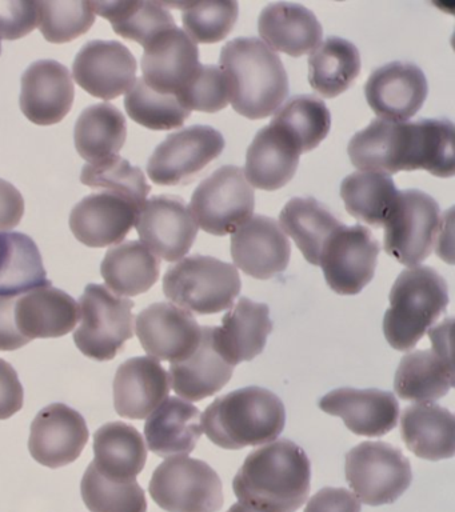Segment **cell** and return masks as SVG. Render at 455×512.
I'll return each mask as SVG.
<instances>
[{
  "mask_svg": "<svg viewBox=\"0 0 455 512\" xmlns=\"http://www.w3.org/2000/svg\"><path fill=\"white\" fill-rule=\"evenodd\" d=\"M189 111L218 112L230 103L225 72L214 64H201L197 74L177 95Z\"/></svg>",
  "mask_w": 455,
  "mask_h": 512,
  "instance_id": "obj_48",
  "label": "cell"
},
{
  "mask_svg": "<svg viewBox=\"0 0 455 512\" xmlns=\"http://www.w3.org/2000/svg\"><path fill=\"white\" fill-rule=\"evenodd\" d=\"M95 15L109 20L115 34L143 48L159 34L177 27L174 16L159 2H91Z\"/></svg>",
  "mask_w": 455,
  "mask_h": 512,
  "instance_id": "obj_41",
  "label": "cell"
},
{
  "mask_svg": "<svg viewBox=\"0 0 455 512\" xmlns=\"http://www.w3.org/2000/svg\"><path fill=\"white\" fill-rule=\"evenodd\" d=\"M219 64L226 75L231 106L245 118H267L289 96V76L281 56L259 38L230 40L222 47Z\"/></svg>",
  "mask_w": 455,
  "mask_h": 512,
  "instance_id": "obj_2",
  "label": "cell"
},
{
  "mask_svg": "<svg viewBox=\"0 0 455 512\" xmlns=\"http://www.w3.org/2000/svg\"><path fill=\"white\" fill-rule=\"evenodd\" d=\"M346 479L367 506L397 502L413 480L409 459L386 442H362L346 455Z\"/></svg>",
  "mask_w": 455,
  "mask_h": 512,
  "instance_id": "obj_9",
  "label": "cell"
},
{
  "mask_svg": "<svg viewBox=\"0 0 455 512\" xmlns=\"http://www.w3.org/2000/svg\"><path fill=\"white\" fill-rule=\"evenodd\" d=\"M89 435L86 420L77 410L63 403L49 404L31 424L30 454L45 467L69 466L85 450Z\"/></svg>",
  "mask_w": 455,
  "mask_h": 512,
  "instance_id": "obj_16",
  "label": "cell"
},
{
  "mask_svg": "<svg viewBox=\"0 0 455 512\" xmlns=\"http://www.w3.org/2000/svg\"><path fill=\"white\" fill-rule=\"evenodd\" d=\"M199 48L182 28H170L145 47L143 80L161 94L177 96L197 74Z\"/></svg>",
  "mask_w": 455,
  "mask_h": 512,
  "instance_id": "obj_19",
  "label": "cell"
},
{
  "mask_svg": "<svg viewBox=\"0 0 455 512\" xmlns=\"http://www.w3.org/2000/svg\"><path fill=\"white\" fill-rule=\"evenodd\" d=\"M230 251L235 267L251 278L267 280L289 266L291 244L277 220L255 215L231 234Z\"/></svg>",
  "mask_w": 455,
  "mask_h": 512,
  "instance_id": "obj_17",
  "label": "cell"
},
{
  "mask_svg": "<svg viewBox=\"0 0 455 512\" xmlns=\"http://www.w3.org/2000/svg\"><path fill=\"white\" fill-rule=\"evenodd\" d=\"M151 498L167 512H218L223 484L210 464L189 456H173L155 468Z\"/></svg>",
  "mask_w": 455,
  "mask_h": 512,
  "instance_id": "obj_7",
  "label": "cell"
},
{
  "mask_svg": "<svg viewBox=\"0 0 455 512\" xmlns=\"http://www.w3.org/2000/svg\"><path fill=\"white\" fill-rule=\"evenodd\" d=\"M106 287L115 295L145 294L161 274V259L138 240L119 243L106 252L101 264Z\"/></svg>",
  "mask_w": 455,
  "mask_h": 512,
  "instance_id": "obj_34",
  "label": "cell"
},
{
  "mask_svg": "<svg viewBox=\"0 0 455 512\" xmlns=\"http://www.w3.org/2000/svg\"><path fill=\"white\" fill-rule=\"evenodd\" d=\"M379 242L362 224L338 228L319 256L326 283L339 295H358L373 280Z\"/></svg>",
  "mask_w": 455,
  "mask_h": 512,
  "instance_id": "obj_12",
  "label": "cell"
},
{
  "mask_svg": "<svg viewBox=\"0 0 455 512\" xmlns=\"http://www.w3.org/2000/svg\"><path fill=\"white\" fill-rule=\"evenodd\" d=\"M201 415L187 400L167 398L146 420L147 447L162 458L190 455L203 434Z\"/></svg>",
  "mask_w": 455,
  "mask_h": 512,
  "instance_id": "obj_28",
  "label": "cell"
},
{
  "mask_svg": "<svg viewBox=\"0 0 455 512\" xmlns=\"http://www.w3.org/2000/svg\"><path fill=\"white\" fill-rule=\"evenodd\" d=\"M81 182L85 186L103 190L129 200L141 211L151 191L146 176L129 160L115 155L97 163H87L82 168Z\"/></svg>",
  "mask_w": 455,
  "mask_h": 512,
  "instance_id": "obj_43",
  "label": "cell"
},
{
  "mask_svg": "<svg viewBox=\"0 0 455 512\" xmlns=\"http://www.w3.org/2000/svg\"><path fill=\"white\" fill-rule=\"evenodd\" d=\"M38 27V2L0 0V38H25Z\"/></svg>",
  "mask_w": 455,
  "mask_h": 512,
  "instance_id": "obj_49",
  "label": "cell"
},
{
  "mask_svg": "<svg viewBox=\"0 0 455 512\" xmlns=\"http://www.w3.org/2000/svg\"><path fill=\"white\" fill-rule=\"evenodd\" d=\"M23 402L25 390L17 371L5 359H0V420L10 419L21 411Z\"/></svg>",
  "mask_w": 455,
  "mask_h": 512,
  "instance_id": "obj_50",
  "label": "cell"
},
{
  "mask_svg": "<svg viewBox=\"0 0 455 512\" xmlns=\"http://www.w3.org/2000/svg\"><path fill=\"white\" fill-rule=\"evenodd\" d=\"M139 210L129 200L110 192H98L75 204L70 228L79 242L105 248L123 242L135 226Z\"/></svg>",
  "mask_w": 455,
  "mask_h": 512,
  "instance_id": "obj_22",
  "label": "cell"
},
{
  "mask_svg": "<svg viewBox=\"0 0 455 512\" xmlns=\"http://www.w3.org/2000/svg\"><path fill=\"white\" fill-rule=\"evenodd\" d=\"M201 328L202 338L197 350L189 358L170 366L171 387L187 402H201L217 394L233 378L234 367L215 350L211 327Z\"/></svg>",
  "mask_w": 455,
  "mask_h": 512,
  "instance_id": "obj_29",
  "label": "cell"
},
{
  "mask_svg": "<svg viewBox=\"0 0 455 512\" xmlns=\"http://www.w3.org/2000/svg\"><path fill=\"white\" fill-rule=\"evenodd\" d=\"M270 123L285 132L299 152L305 154L317 148L329 135L331 114L318 96L295 95L274 112Z\"/></svg>",
  "mask_w": 455,
  "mask_h": 512,
  "instance_id": "obj_42",
  "label": "cell"
},
{
  "mask_svg": "<svg viewBox=\"0 0 455 512\" xmlns=\"http://www.w3.org/2000/svg\"><path fill=\"white\" fill-rule=\"evenodd\" d=\"M25 215V199L18 188L0 179V231L17 227Z\"/></svg>",
  "mask_w": 455,
  "mask_h": 512,
  "instance_id": "obj_53",
  "label": "cell"
},
{
  "mask_svg": "<svg viewBox=\"0 0 455 512\" xmlns=\"http://www.w3.org/2000/svg\"><path fill=\"white\" fill-rule=\"evenodd\" d=\"M227 512H267V511L259 510V508L249 506V504L235 503L234 506H231L229 508V511H227Z\"/></svg>",
  "mask_w": 455,
  "mask_h": 512,
  "instance_id": "obj_55",
  "label": "cell"
},
{
  "mask_svg": "<svg viewBox=\"0 0 455 512\" xmlns=\"http://www.w3.org/2000/svg\"><path fill=\"white\" fill-rule=\"evenodd\" d=\"M429 94L425 72L414 63L391 62L371 72L365 95L379 119L407 122L413 118Z\"/></svg>",
  "mask_w": 455,
  "mask_h": 512,
  "instance_id": "obj_18",
  "label": "cell"
},
{
  "mask_svg": "<svg viewBox=\"0 0 455 512\" xmlns=\"http://www.w3.org/2000/svg\"><path fill=\"white\" fill-rule=\"evenodd\" d=\"M383 334L394 350L410 351L449 306L445 278L429 266L406 268L391 287Z\"/></svg>",
  "mask_w": 455,
  "mask_h": 512,
  "instance_id": "obj_4",
  "label": "cell"
},
{
  "mask_svg": "<svg viewBox=\"0 0 455 512\" xmlns=\"http://www.w3.org/2000/svg\"><path fill=\"white\" fill-rule=\"evenodd\" d=\"M454 124L449 119L409 122L406 171L423 170L439 178L454 176Z\"/></svg>",
  "mask_w": 455,
  "mask_h": 512,
  "instance_id": "obj_39",
  "label": "cell"
},
{
  "mask_svg": "<svg viewBox=\"0 0 455 512\" xmlns=\"http://www.w3.org/2000/svg\"><path fill=\"white\" fill-rule=\"evenodd\" d=\"M301 155L293 140L270 123L257 132L247 148L243 172L251 187L279 190L294 178Z\"/></svg>",
  "mask_w": 455,
  "mask_h": 512,
  "instance_id": "obj_27",
  "label": "cell"
},
{
  "mask_svg": "<svg viewBox=\"0 0 455 512\" xmlns=\"http://www.w3.org/2000/svg\"><path fill=\"white\" fill-rule=\"evenodd\" d=\"M347 154L361 171L389 176L405 171L407 122L374 119L351 138Z\"/></svg>",
  "mask_w": 455,
  "mask_h": 512,
  "instance_id": "obj_31",
  "label": "cell"
},
{
  "mask_svg": "<svg viewBox=\"0 0 455 512\" xmlns=\"http://www.w3.org/2000/svg\"><path fill=\"white\" fill-rule=\"evenodd\" d=\"M94 466L106 478L135 480L145 468L147 447L141 432L131 424L111 422L94 435Z\"/></svg>",
  "mask_w": 455,
  "mask_h": 512,
  "instance_id": "obj_33",
  "label": "cell"
},
{
  "mask_svg": "<svg viewBox=\"0 0 455 512\" xmlns=\"http://www.w3.org/2000/svg\"><path fill=\"white\" fill-rule=\"evenodd\" d=\"M127 138L126 118L110 103L93 104L79 115L74 128L78 154L89 163L118 155Z\"/></svg>",
  "mask_w": 455,
  "mask_h": 512,
  "instance_id": "obj_38",
  "label": "cell"
},
{
  "mask_svg": "<svg viewBox=\"0 0 455 512\" xmlns=\"http://www.w3.org/2000/svg\"><path fill=\"white\" fill-rule=\"evenodd\" d=\"M223 135L211 126H190L167 136L150 156L147 175L158 186L190 182L225 150Z\"/></svg>",
  "mask_w": 455,
  "mask_h": 512,
  "instance_id": "obj_11",
  "label": "cell"
},
{
  "mask_svg": "<svg viewBox=\"0 0 455 512\" xmlns=\"http://www.w3.org/2000/svg\"><path fill=\"white\" fill-rule=\"evenodd\" d=\"M143 350L157 360L178 363L197 350L202 328L194 316L173 303L151 304L135 319Z\"/></svg>",
  "mask_w": 455,
  "mask_h": 512,
  "instance_id": "obj_15",
  "label": "cell"
},
{
  "mask_svg": "<svg viewBox=\"0 0 455 512\" xmlns=\"http://www.w3.org/2000/svg\"><path fill=\"white\" fill-rule=\"evenodd\" d=\"M190 210L198 228L207 234H233L254 214V188L247 182L243 168L227 164L198 184L191 196Z\"/></svg>",
  "mask_w": 455,
  "mask_h": 512,
  "instance_id": "obj_10",
  "label": "cell"
},
{
  "mask_svg": "<svg viewBox=\"0 0 455 512\" xmlns=\"http://www.w3.org/2000/svg\"><path fill=\"white\" fill-rule=\"evenodd\" d=\"M183 31L195 43L221 42L233 30L239 15L237 0L185 4L182 10Z\"/></svg>",
  "mask_w": 455,
  "mask_h": 512,
  "instance_id": "obj_47",
  "label": "cell"
},
{
  "mask_svg": "<svg viewBox=\"0 0 455 512\" xmlns=\"http://www.w3.org/2000/svg\"><path fill=\"white\" fill-rule=\"evenodd\" d=\"M0 54H2V46H0Z\"/></svg>",
  "mask_w": 455,
  "mask_h": 512,
  "instance_id": "obj_56",
  "label": "cell"
},
{
  "mask_svg": "<svg viewBox=\"0 0 455 512\" xmlns=\"http://www.w3.org/2000/svg\"><path fill=\"white\" fill-rule=\"evenodd\" d=\"M319 408L326 414L341 418L355 435L369 438L394 430L399 419L397 398L391 392L378 388H337L319 400Z\"/></svg>",
  "mask_w": 455,
  "mask_h": 512,
  "instance_id": "obj_21",
  "label": "cell"
},
{
  "mask_svg": "<svg viewBox=\"0 0 455 512\" xmlns=\"http://www.w3.org/2000/svg\"><path fill=\"white\" fill-rule=\"evenodd\" d=\"M454 375L450 351L431 348L403 356L395 372V394L403 400L434 403L453 388Z\"/></svg>",
  "mask_w": 455,
  "mask_h": 512,
  "instance_id": "obj_30",
  "label": "cell"
},
{
  "mask_svg": "<svg viewBox=\"0 0 455 512\" xmlns=\"http://www.w3.org/2000/svg\"><path fill=\"white\" fill-rule=\"evenodd\" d=\"M441 208L421 190L399 191L383 228L385 251L407 267L419 266L434 251Z\"/></svg>",
  "mask_w": 455,
  "mask_h": 512,
  "instance_id": "obj_8",
  "label": "cell"
},
{
  "mask_svg": "<svg viewBox=\"0 0 455 512\" xmlns=\"http://www.w3.org/2000/svg\"><path fill=\"white\" fill-rule=\"evenodd\" d=\"M233 488L239 502L259 510L295 512L309 499L310 460L291 440H274L247 455Z\"/></svg>",
  "mask_w": 455,
  "mask_h": 512,
  "instance_id": "obj_1",
  "label": "cell"
},
{
  "mask_svg": "<svg viewBox=\"0 0 455 512\" xmlns=\"http://www.w3.org/2000/svg\"><path fill=\"white\" fill-rule=\"evenodd\" d=\"M115 411L123 418L142 420L170 394V376L159 360L137 356L121 364L114 378Z\"/></svg>",
  "mask_w": 455,
  "mask_h": 512,
  "instance_id": "obj_23",
  "label": "cell"
},
{
  "mask_svg": "<svg viewBox=\"0 0 455 512\" xmlns=\"http://www.w3.org/2000/svg\"><path fill=\"white\" fill-rule=\"evenodd\" d=\"M201 423L207 438L225 450L263 446L282 434L285 404L267 388H239L215 399L201 415Z\"/></svg>",
  "mask_w": 455,
  "mask_h": 512,
  "instance_id": "obj_3",
  "label": "cell"
},
{
  "mask_svg": "<svg viewBox=\"0 0 455 512\" xmlns=\"http://www.w3.org/2000/svg\"><path fill=\"white\" fill-rule=\"evenodd\" d=\"M127 115L135 123L154 131H169L182 127L191 111L183 107L177 96L161 94L138 79L127 91L125 98Z\"/></svg>",
  "mask_w": 455,
  "mask_h": 512,
  "instance_id": "obj_44",
  "label": "cell"
},
{
  "mask_svg": "<svg viewBox=\"0 0 455 512\" xmlns=\"http://www.w3.org/2000/svg\"><path fill=\"white\" fill-rule=\"evenodd\" d=\"M135 228L141 243L166 262H177L189 254L198 235L190 207L173 195L147 199L135 220Z\"/></svg>",
  "mask_w": 455,
  "mask_h": 512,
  "instance_id": "obj_13",
  "label": "cell"
},
{
  "mask_svg": "<svg viewBox=\"0 0 455 512\" xmlns=\"http://www.w3.org/2000/svg\"><path fill=\"white\" fill-rule=\"evenodd\" d=\"M261 40L275 52L290 56L309 54L322 42L323 27L314 12L303 4H267L258 18Z\"/></svg>",
  "mask_w": 455,
  "mask_h": 512,
  "instance_id": "obj_26",
  "label": "cell"
},
{
  "mask_svg": "<svg viewBox=\"0 0 455 512\" xmlns=\"http://www.w3.org/2000/svg\"><path fill=\"white\" fill-rule=\"evenodd\" d=\"M401 435L418 458L438 462L454 456V415L435 403H417L402 412Z\"/></svg>",
  "mask_w": 455,
  "mask_h": 512,
  "instance_id": "obj_32",
  "label": "cell"
},
{
  "mask_svg": "<svg viewBox=\"0 0 455 512\" xmlns=\"http://www.w3.org/2000/svg\"><path fill=\"white\" fill-rule=\"evenodd\" d=\"M398 192L391 176L373 171L353 172L341 184V198L347 212L375 228L385 224Z\"/></svg>",
  "mask_w": 455,
  "mask_h": 512,
  "instance_id": "obj_40",
  "label": "cell"
},
{
  "mask_svg": "<svg viewBox=\"0 0 455 512\" xmlns=\"http://www.w3.org/2000/svg\"><path fill=\"white\" fill-rule=\"evenodd\" d=\"M21 110L31 123L53 126L73 107L75 88L69 68L55 60H38L22 75Z\"/></svg>",
  "mask_w": 455,
  "mask_h": 512,
  "instance_id": "obj_20",
  "label": "cell"
},
{
  "mask_svg": "<svg viewBox=\"0 0 455 512\" xmlns=\"http://www.w3.org/2000/svg\"><path fill=\"white\" fill-rule=\"evenodd\" d=\"M361 502L346 488L325 487L307 502L305 512H361Z\"/></svg>",
  "mask_w": 455,
  "mask_h": 512,
  "instance_id": "obj_51",
  "label": "cell"
},
{
  "mask_svg": "<svg viewBox=\"0 0 455 512\" xmlns=\"http://www.w3.org/2000/svg\"><path fill=\"white\" fill-rule=\"evenodd\" d=\"M279 226L293 238L307 262L319 266L323 246L343 223L317 199L293 198L282 208Z\"/></svg>",
  "mask_w": 455,
  "mask_h": 512,
  "instance_id": "obj_37",
  "label": "cell"
},
{
  "mask_svg": "<svg viewBox=\"0 0 455 512\" xmlns=\"http://www.w3.org/2000/svg\"><path fill=\"white\" fill-rule=\"evenodd\" d=\"M81 322V308L73 296L43 286L23 294L15 303V323L29 340L61 338Z\"/></svg>",
  "mask_w": 455,
  "mask_h": 512,
  "instance_id": "obj_25",
  "label": "cell"
},
{
  "mask_svg": "<svg viewBox=\"0 0 455 512\" xmlns=\"http://www.w3.org/2000/svg\"><path fill=\"white\" fill-rule=\"evenodd\" d=\"M37 243L22 232H0V296L51 286Z\"/></svg>",
  "mask_w": 455,
  "mask_h": 512,
  "instance_id": "obj_35",
  "label": "cell"
},
{
  "mask_svg": "<svg viewBox=\"0 0 455 512\" xmlns=\"http://www.w3.org/2000/svg\"><path fill=\"white\" fill-rule=\"evenodd\" d=\"M271 331L269 306L241 298L223 316L221 327H211V336L218 354L235 367L262 354Z\"/></svg>",
  "mask_w": 455,
  "mask_h": 512,
  "instance_id": "obj_24",
  "label": "cell"
},
{
  "mask_svg": "<svg viewBox=\"0 0 455 512\" xmlns=\"http://www.w3.org/2000/svg\"><path fill=\"white\" fill-rule=\"evenodd\" d=\"M361 64V54L354 43L329 36L310 52V86L325 98H335L358 78Z\"/></svg>",
  "mask_w": 455,
  "mask_h": 512,
  "instance_id": "obj_36",
  "label": "cell"
},
{
  "mask_svg": "<svg viewBox=\"0 0 455 512\" xmlns=\"http://www.w3.org/2000/svg\"><path fill=\"white\" fill-rule=\"evenodd\" d=\"M79 308L81 326L74 331L75 346L97 362L113 360L134 336L133 300L91 283L79 299Z\"/></svg>",
  "mask_w": 455,
  "mask_h": 512,
  "instance_id": "obj_6",
  "label": "cell"
},
{
  "mask_svg": "<svg viewBox=\"0 0 455 512\" xmlns=\"http://www.w3.org/2000/svg\"><path fill=\"white\" fill-rule=\"evenodd\" d=\"M91 2H38V27L47 42L70 43L93 27Z\"/></svg>",
  "mask_w": 455,
  "mask_h": 512,
  "instance_id": "obj_46",
  "label": "cell"
},
{
  "mask_svg": "<svg viewBox=\"0 0 455 512\" xmlns=\"http://www.w3.org/2000/svg\"><path fill=\"white\" fill-rule=\"evenodd\" d=\"M81 494L91 512L147 511L146 494L137 480H111L103 476L94 463H90L83 475Z\"/></svg>",
  "mask_w": 455,
  "mask_h": 512,
  "instance_id": "obj_45",
  "label": "cell"
},
{
  "mask_svg": "<svg viewBox=\"0 0 455 512\" xmlns=\"http://www.w3.org/2000/svg\"><path fill=\"white\" fill-rule=\"evenodd\" d=\"M137 59L117 40H91L75 56L73 76L94 98L117 99L137 82Z\"/></svg>",
  "mask_w": 455,
  "mask_h": 512,
  "instance_id": "obj_14",
  "label": "cell"
},
{
  "mask_svg": "<svg viewBox=\"0 0 455 512\" xmlns=\"http://www.w3.org/2000/svg\"><path fill=\"white\" fill-rule=\"evenodd\" d=\"M453 208H450L441 219V227L438 232V254L441 259L446 260L447 263H453L447 256L446 248L451 252V244H453Z\"/></svg>",
  "mask_w": 455,
  "mask_h": 512,
  "instance_id": "obj_54",
  "label": "cell"
},
{
  "mask_svg": "<svg viewBox=\"0 0 455 512\" xmlns=\"http://www.w3.org/2000/svg\"><path fill=\"white\" fill-rule=\"evenodd\" d=\"M15 303L13 296H0V351L19 350L30 343L15 323Z\"/></svg>",
  "mask_w": 455,
  "mask_h": 512,
  "instance_id": "obj_52",
  "label": "cell"
},
{
  "mask_svg": "<svg viewBox=\"0 0 455 512\" xmlns=\"http://www.w3.org/2000/svg\"><path fill=\"white\" fill-rule=\"evenodd\" d=\"M242 283L238 268L213 256L193 255L171 266L163 292L175 306L190 314H218L234 306Z\"/></svg>",
  "mask_w": 455,
  "mask_h": 512,
  "instance_id": "obj_5",
  "label": "cell"
}]
</instances>
